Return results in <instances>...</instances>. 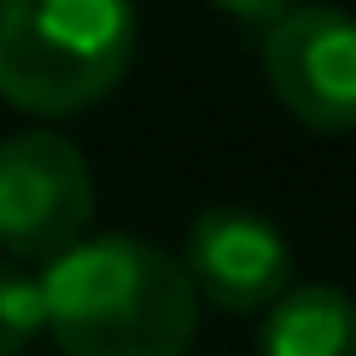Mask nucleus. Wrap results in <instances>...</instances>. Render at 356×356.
<instances>
[{
  "label": "nucleus",
  "instance_id": "obj_1",
  "mask_svg": "<svg viewBox=\"0 0 356 356\" xmlns=\"http://www.w3.org/2000/svg\"><path fill=\"white\" fill-rule=\"evenodd\" d=\"M41 321L65 356H187L199 298L170 251L99 234L47 263Z\"/></svg>",
  "mask_w": 356,
  "mask_h": 356
},
{
  "label": "nucleus",
  "instance_id": "obj_2",
  "mask_svg": "<svg viewBox=\"0 0 356 356\" xmlns=\"http://www.w3.org/2000/svg\"><path fill=\"white\" fill-rule=\"evenodd\" d=\"M135 58L129 0H0V94L35 117L106 99Z\"/></svg>",
  "mask_w": 356,
  "mask_h": 356
},
{
  "label": "nucleus",
  "instance_id": "obj_3",
  "mask_svg": "<svg viewBox=\"0 0 356 356\" xmlns=\"http://www.w3.org/2000/svg\"><path fill=\"white\" fill-rule=\"evenodd\" d=\"M94 222V170L65 135L24 129L0 140V251L58 263Z\"/></svg>",
  "mask_w": 356,
  "mask_h": 356
},
{
  "label": "nucleus",
  "instance_id": "obj_4",
  "mask_svg": "<svg viewBox=\"0 0 356 356\" xmlns=\"http://www.w3.org/2000/svg\"><path fill=\"white\" fill-rule=\"evenodd\" d=\"M263 76L304 129H356V18L339 6H292L269 24Z\"/></svg>",
  "mask_w": 356,
  "mask_h": 356
},
{
  "label": "nucleus",
  "instance_id": "obj_5",
  "mask_svg": "<svg viewBox=\"0 0 356 356\" xmlns=\"http://www.w3.org/2000/svg\"><path fill=\"white\" fill-rule=\"evenodd\" d=\"M181 275L193 298L228 309V316H257L275 309L292 292V245L269 216L240 211V204H216L199 211L181 245Z\"/></svg>",
  "mask_w": 356,
  "mask_h": 356
},
{
  "label": "nucleus",
  "instance_id": "obj_6",
  "mask_svg": "<svg viewBox=\"0 0 356 356\" xmlns=\"http://www.w3.org/2000/svg\"><path fill=\"white\" fill-rule=\"evenodd\" d=\"M257 356H356V298L339 286H292L257 333Z\"/></svg>",
  "mask_w": 356,
  "mask_h": 356
},
{
  "label": "nucleus",
  "instance_id": "obj_7",
  "mask_svg": "<svg viewBox=\"0 0 356 356\" xmlns=\"http://www.w3.org/2000/svg\"><path fill=\"white\" fill-rule=\"evenodd\" d=\"M47 333L41 321V280H29L18 263H0V356H18Z\"/></svg>",
  "mask_w": 356,
  "mask_h": 356
},
{
  "label": "nucleus",
  "instance_id": "obj_8",
  "mask_svg": "<svg viewBox=\"0 0 356 356\" xmlns=\"http://www.w3.org/2000/svg\"><path fill=\"white\" fill-rule=\"evenodd\" d=\"M222 12H234V18H251V24H263V18H280V12H292L298 6V0H216Z\"/></svg>",
  "mask_w": 356,
  "mask_h": 356
}]
</instances>
